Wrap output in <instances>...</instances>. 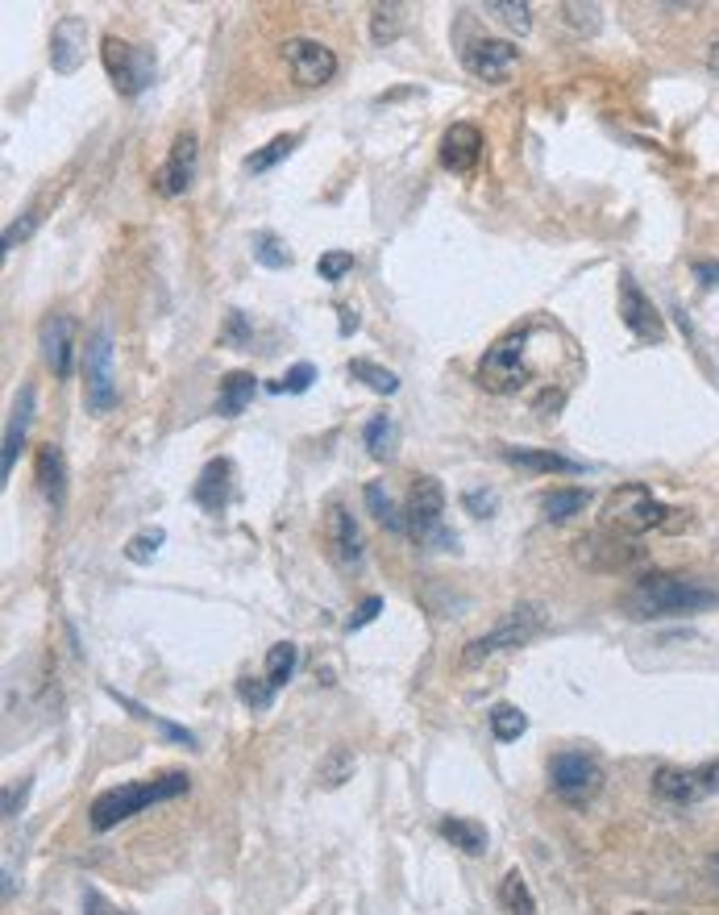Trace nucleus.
Listing matches in <instances>:
<instances>
[{
	"instance_id": "obj_1",
	"label": "nucleus",
	"mask_w": 719,
	"mask_h": 915,
	"mask_svg": "<svg viewBox=\"0 0 719 915\" xmlns=\"http://www.w3.org/2000/svg\"><path fill=\"white\" fill-rule=\"evenodd\" d=\"M719 591L682 579V574H649L624 595V611L632 620H666V616H691V611L716 608Z\"/></svg>"
},
{
	"instance_id": "obj_2",
	"label": "nucleus",
	"mask_w": 719,
	"mask_h": 915,
	"mask_svg": "<svg viewBox=\"0 0 719 915\" xmlns=\"http://www.w3.org/2000/svg\"><path fill=\"white\" fill-rule=\"evenodd\" d=\"M187 791H191V778L179 775V770H175V775L146 778V782H121V787H113V791H104V795L92 799L88 816H92L96 832H109V828L125 824L129 816L146 812V807L166 803V799H179V795H187Z\"/></svg>"
},
{
	"instance_id": "obj_3",
	"label": "nucleus",
	"mask_w": 719,
	"mask_h": 915,
	"mask_svg": "<svg viewBox=\"0 0 719 915\" xmlns=\"http://www.w3.org/2000/svg\"><path fill=\"white\" fill-rule=\"evenodd\" d=\"M545 625H549V611L541 608V604H533V599L529 604H516L491 633L466 641L462 666H479V661L504 654V650H520V645H529V641H536V636L545 633Z\"/></svg>"
},
{
	"instance_id": "obj_4",
	"label": "nucleus",
	"mask_w": 719,
	"mask_h": 915,
	"mask_svg": "<svg viewBox=\"0 0 719 915\" xmlns=\"http://www.w3.org/2000/svg\"><path fill=\"white\" fill-rule=\"evenodd\" d=\"M666 517H670V508L645 483H624L604 504V529L616 537H641L649 529H661Z\"/></svg>"
},
{
	"instance_id": "obj_5",
	"label": "nucleus",
	"mask_w": 719,
	"mask_h": 915,
	"mask_svg": "<svg viewBox=\"0 0 719 915\" xmlns=\"http://www.w3.org/2000/svg\"><path fill=\"white\" fill-rule=\"evenodd\" d=\"M445 517V487L433 479V474H420L408 492V508H404V524H408V537L420 541V545H433V549H458V537L442 524Z\"/></svg>"
},
{
	"instance_id": "obj_6",
	"label": "nucleus",
	"mask_w": 719,
	"mask_h": 915,
	"mask_svg": "<svg viewBox=\"0 0 719 915\" xmlns=\"http://www.w3.org/2000/svg\"><path fill=\"white\" fill-rule=\"evenodd\" d=\"M479 387L483 392H495V396H508L516 392L524 379H529V329H511L504 333L479 362Z\"/></svg>"
},
{
	"instance_id": "obj_7",
	"label": "nucleus",
	"mask_w": 719,
	"mask_h": 915,
	"mask_svg": "<svg viewBox=\"0 0 719 915\" xmlns=\"http://www.w3.org/2000/svg\"><path fill=\"white\" fill-rule=\"evenodd\" d=\"M100 59H104V71L116 84L121 96H141L150 84H154V54L146 47H134L116 34H104L100 42Z\"/></svg>"
},
{
	"instance_id": "obj_8",
	"label": "nucleus",
	"mask_w": 719,
	"mask_h": 915,
	"mask_svg": "<svg viewBox=\"0 0 719 915\" xmlns=\"http://www.w3.org/2000/svg\"><path fill=\"white\" fill-rule=\"evenodd\" d=\"M549 787H554V795L561 803L582 807V803H591V799L599 795L604 770H599V762L591 753H557L554 762H549Z\"/></svg>"
},
{
	"instance_id": "obj_9",
	"label": "nucleus",
	"mask_w": 719,
	"mask_h": 915,
	"mask_svg": "<svg viewBox=\"0 0 719 915\" xmlns=\"http://www.w3.org/2000/svg\"><path fill=\"white\" fill-rule=\"evenodd\" d=\"M109 367H113V333H109V325H96L92 337L84 342V387H88V408L96 417L116 404L113 371Z\"/></svg>"
},
{
	"instance_id": "obj_10",
	"label": "nucleus",
	"mask_w": 719,
	"mask_h": 915,
	"mask_svg": "<svg viewBox=\"0 0 719 915\" xmlns=\"http://www.w3.org/2000/svg\"><path fill=\"white\" fill-rule=\"evenodd\" d=\"M653 791L666 799V803H678V807L703 803V799L719 795V762H703V766H691V770L661 766L653 775Z\"/></svg>"
},
{
	"instance_id": "obj_11",
	"label": "nucleus",
	"mask_w": 719,
	"mask_h": 915,
	"mask_svg": "<svg viewBox=\"0 0 719 915\" xmlns=\"http://www.w3.org/2000/svg\"><path fill=\"white\" fill-rule=\"evenodd\" d=\"M283 63L296 75V84L303 88H321L337 75V54L317 42V38H287L283 42Z\"/></svg>"
},
{
	"instance_id": "obj_12",
	"label": "nucleus",
	"mask_w": 719,
	"mask_h": 915,
	"mask_svg": "<svg viewBox=\"0 0 719 915\" xmlns=\"http://www.w3.org/2000/svg\"><path fill=\"white\" fill-rule=\"evenodd\" d=\"M325 545H328V554H333V562L342 566V570H358L362 558H367L362 529H358L354 512H349L346 504H337V499L328 504V512H325Z\"/></svg>"
},
{
	"instance_id": "obj_13",
	"label": "nucleus",
	"mask_w": 719,
	"mask_h": 915,
	"mask_svg": "<svg viewBox=\"0 0 719 915\" xmlns=\"http://www.w3.org/2000/svg\"><path fill=\"white\" fill-rule=\"evenodd\" d=\"M196 163H200V141H196L191 129H184L179 138L171 141L166 163L154 171V188L163 191V196H184L196 184Z\"/></svg>"
},
{
	"instance_id": "obj_14",
	"label": "nucleus",
	"mask_w": 719,
	"mask_h": 915,
	"mask_svg": "<svg viewBox=\"0 0 719 915\" xmlns=\"http://www.w3.org/2000/svg\"><path fill=\"white\" fill-rule=\"evenodd\" d=\"M620 317H624V325L632 329L641 342H661V337H666V325H661L653 300L641 292V283L632 280L628 271L620 275Z\"/></svg>"
},
{
	"instance_id": "obj_15",
	"label": "nucleus",
	"mask_w": 719,
	"mask_h": 915,
	"mask_svg": "<svg viewBox=\"0 0 719 915\" xmlns=\"http://www.w3.org/2000/svg\"><path fill=\"white\" fill-rule=\"evenodd\" d=\"M462 63L470 75H479L487 84H504L511 75V67L520 63V50H516V42H504V38H483V42H474V47L466 50Z\"/></svg>"
},
{
	"instance_id": "obj_16",
	"label": "nucleus",
	"mask_w": 719,
	"mask_h": 915,
	"mask_svg": "<svg viewBox=\"0 0 719 915\" xmlns=\"http://www.w3.org/2000/svg\"><path fill=\"white\" fill-rule=\"evenodd\" d=\"M34 417H38V396H34V387L25 383L22 392H17V399H13L9 424H4V449H0V479H4V483H9V474H13L17 454L25 449V437H29Z\"/></svg>"
},
{
	"instance_id": "obj_17",
	"label": "nucleus",
	"mask_w": 719,
	"mask_h": 915,
	"mask_svg": "<svg viewBox=\"0 0 719 915\" xmlns=\"http://www.w3.org/2000/svg\"><path fill=\"white\" fill-rule=\"evenodd\" d=\"M42 358H47L54 379H71V371H75V321L63 312L42 325Z\"/></svg>"
},
{
	"instance_id": "obj_18",
	"label": "nucleus",
	"mask_w": 719,
	"mask_h": 915,
	"mask_svg": "<svg viewBox=\"0 0 719 915\" xmlns=\"http://www.w3.org/2000/svg\"><path fill=\"white\" fill-rule=\"evenodd\" d=\"M479 159H483V134L474 129V125H466V121H458V125H449L442 138V166L445 171H454V175H470L474 166H479Z\"/></svg>"
},
{
	"instance_id": "obj_19",
	"label": "nucleus",
	"mask_w": 719,
	"mask_h": 915,
	"mask_svg": "<svg viewBox=\"0 0 719 915\" xmlns=\"http://www.w3.org/2000/svg\"><path fill=\"white\" fill-rule=\"evenodd\" d=\"M84 47H88V22L84 17H63L50 34V67L59 75H71L84 63Z\"/></svg>"
},
{
	"instance_id": "obj_20",
	"label": "nucleus",
	"mask_w": 719,
	"mask_h": 915,
	"mask_svg": "<svg viewBox=\"0 0 719 915\" xmlns=\"http://www.w3.org/2000/svg\"><path fill=\"white\" fill-rule=\"evenodd\" d=\"M233 499V462L230 458H212L209 467L196 479V504L204 512H225Z\"/></svg>"
},
{
	"instance_id": "obj_21",
	"label": "nucleus",
	"mask_w": 719,
	"mask_h": 915,
	"mask_svg": "<svg viewBox=\"0 0 719 915\" xmlns=\"http://www.w3.org/2000/svg\"><path fill=\"white\" fill-rule=\"evenodd\" d=\"M34 470H38V487L50 499V508H63L67 504V462H63V449L54 446V442L38 446Z\"/></svg>"
},
{
	"instance_id": "obj_22",
	"label": "nucleus",
	"mask_w": 719,
	"mask_h": 915,
	"mask_svg": "<svg viewBox=\"0 0 719 915\" xmlns=\"http://www.w3.org/2000/svg\"><path fill=\"white\" fill-rule=\"evenodd\" d=\"M504 458L516 462V467H524V470H536V474H582V462L566 458V454H557V449L508 446L504 449Z\"/></svg>"
},
{
	"instance_id": "obj_23",
	"label": "nucleus",
	"mask_w": 719,
	"mask_h": 915,
	"mask_svg": "<svg viewBox=\"0 0 719 915\" xmlns=\"http://www.w3.org/2000/svg\"><path fill=\"white\" fill-rule=\"evenodd\" d=\"M258 379L250 371H230L221 379V392H216V417H241L255 399Z\"/></svg>"
},
{
	"instance_id": "obj_24",
	"label": "nucleus",
	"mask_w": 719,
	"mask_h": 915,
	"mask_svg": "<svg viewBox=\"0 0 719 915\" xmlns=\"http://www.w3.org/2000/svg\"><path fill=\"white\" fill-rule=\"evenodd\" d=\"M437 832H442V837L454 849L470 853V857H483V853H487V828H483L479 820H466V816H445V820L437 824Z\"/></svg>"
},
{
	"instance_id": "obj_25",
	"label": "nucleus",
	"mask_w": 719,
	"mask_h": 915,
	"mask_svg": "<svg viewBox=\"0 0 719 915\" xmlns=\"http://www.w3.org/2000/svg\"><path fill=\"white\" fill-rule=\"evenodd\" d=\"M408 25V4H374L371 9V42L374 47H392Z\"/></svg>"
},
{
	"instance_id": "obj_26",
	"label": "nucleus",
	"mask_w": 719,
	"mask_h": 915,
	"mask_svg": "<svg viewBox=\"0 0 719 915\" xmlns=\"http://www.w3.org/2000/svg\"><path fill=\"white\" fill-rule=\"evenodd\" d=\"M499 903H504V912L508 915H536V899H533V891H529V882H524L520 869H508V874H504V882H499Z\"/></svg>"
},
{
	"instance_id": "obj_27",
	"label": "nucleus",
	"mask_w": 719,
	"mask_h": 915,
	"mask_svg": "<svg viewBox=\"0 0 719 915\" xmlns=\"http://www.w3.org/2000/svg\"><path fill=\"white\" fill-rule=\"evenodd\" d=\"M346 371H349V379L367 383V387L379 392V396H395V392H399V375L387 371V367H379V362H371V358H349Z\"/></svg>"
},
{
	"instance_id": "obj_28",
	"label": "nucleus",
	"mask_w": 719,
	"mask_h": 915,
	"mask_svg": "<svg viewBox=\"0 0 719 915\" xmlns=\"http://www.w3.org/2000/svg\"><path fill=\"white\" fill-rule=\"evenodd\" d=\"M586 504H591V492H582V487H561V492H549L541 499V512L554 520V524H561V520L579 517Z\"/></svg>"
},
{
	"instance_id": "obj_29",
	"label": "nucleus",
	"mask_w": 719,
	"mask_h": 915,
	"mask_svg": "<svg viewBox=\"0 0 719 915\" xmlns=\"http://www.w3.org/2000/svg\"><path fill=\"white\" fill-rule=\"evenodd\" d=\"M362 499H367L371 517L379 520L383 529H392V533H408V524H404V512H399V508L392 504V495H387V487H383V483H367Z\"/></svg>"
},
{
	"instance_id": "obj_30",
	"label": "nucleus",
	"mask_w": 719,
	"mask_h": 915,
	"mask_svg": "<svg viewBox=\"0 0 719 915\" xmlns=\"http://www.w3.org/2000/svg\"><path fill=\"white\" fill-rule=\"evenodd\" d=\"M296 146H300V134H278V138H271L262 150H255V154L246 159V171H250V175H262V171H271L275 163H283Z\"/></svg>"
},
{
	"instance_id": "obj_31",
	"label": "nucleus",
	"mask_w": 719,
	"mask_h": 915,
	"mask_svg": "<svg viewBox=\"0 0 719 915\" xmlns=\"http://www.w3.org/2000/svg\"><path fill=\"white\" fill-rule=\"evenodd\" d=\"M296 645H292V641H278V645H271V650H266V675H262V679L271 682V687H287V682H292V675H296Z\"/></svg>"
},
{
	"instance_id": "obj_32",
	"label": "nucleus",
	"mask_w": 719,
	"mask_h": 915,
	"mask_svg": "<svg viewBox=\"0 0 719 915\" xmlns=\"http://www.w3.org/2000/svg\"><path fill=\"white\" fill-rule=\"evenodd\" d=\"M255 262L258 267H266V271H283V267H292V250H287V242L278 234H271V230H258L255 234Z\"/></svg>"
},
{
	"instance_id": "obj_33",
	"label": "nucleus",
	"mask_w": 719,
	"mask_h": 915,
	"mask_svg": "<svg viewBox=\"0 0 719 915\" xmlns=\"http://www.w3.org/2000/svg\"><path fill=\"white\" fill-rule=\"evenodd\" d=\"M362 442H367V454H371V458H392L395 454V421L387 417V412L371 417L367 429H362Z\"/></svg>"
},
{
	"instance_id": "obj_34",
	"label": "nucleus",
	"mask_w": 719,
	"mask_h": 915,
	"mask_svg": "<svg viewBox=\"0 0 719 915\" xmlns=\"http://www.w3.org/2000/svg\"><path fill=\"white\" fill-rule=\"evenodd\" d=\"M491 732H495V741L511 745V741H520V737L529 732V716H524L520 707L499 704L495 712H491Z\"/></svg>"
},
{
	"instance_id": "obj_35",
	"label": "nucleus",
	"mask_w": 719,
	"mask_h": 915,
	"mask_svg": "<svg viewBox=\"0 0 719 915\" xmlns=\"http://www.w3.org/2000/svg\"><path fill=\"white\" fill-rule=\"evenodd\" d=\"M109 695H113V700H116V704H121V707H129V712H134L138 720H146V725H159V728H163V732H166V737H171V741H179V745H187V750H196V732H187V728L171 725V720H163V716H154L150 707L134 704L129 695H116V691H109Z\"/></svg>"
},
{
	"instance_id": "obj_36",
	"label": "nucleus",
	"mask_w": 719,
	"mask_h": 915,
	"mask_svg": "<svg viewBox=\"0 0 719 915\" xmlns=\"http://www.w3.org/2000/svg\"><path fill=\"white\" fill-rule=\"evenodd\" d=\"M487 13H495L499 22L508 25V29H516V34H529L533 29V9L524 4V0H487Z\"/></svg>"
},
{
	"instance_id": "obj_37",
	"label": "nucleus",
	"mask_w": 719,
	"mask_h": 915,
	"mask_svg": "<svg viewBox=\"0 0 719 915\" xmlns=\"http://www.w3.org/2000/svg\"><path fill=\"white\" fill-rule=\"evenodd\" d=\"M312 383H317V367H312V362H296L283 379L266 383V392H275V396H283V392H287V396H303Z\"/></svg>"
},
{
	"instance_id": "obj_38",
	"label": "nucleus",
	"mask_w": 719,
	"mask_h": 915,
	"mask_svg": "<svg viewBox=\"0 0 719 915\" xmlns=\"http://www.w3.org/2000/svg\"><path fill=\"white\" fill-rule=\"evenodd\" d=\"M349 775H354V753L349 750H328L325 762H321V787H342V782H349Z\"/></svg>"
},
{
	"instance_id": "obj_39",
	"label": "nucleus",
	"mask_w": 719,
	"mask_h": 915,
	"mask_svg": "<svg viewBox=\"0 0 719 915\" xmlns=\"http://www.w3.org/2000/svg\"><path fill=\"white\" fill-rule=\"evenodd\" d=\"M237 700L250 707V712H266L271 707V700H275V687L266 679H255V675H246V679L237 682Z\"/></svg>"
},
{
	"instance_id": "obj_40",
	"label": "nucleus",
	"mask_w": 719,
	"mask_h": 915,
	"mask_svg": "<svg viewBox=\"0 0 719 915\" xmlns=\"http://www.w3.org/2000/svg\"><path fill=\"white\" fill-rule=\"evenodd\" d=\"M561 17H566V25L570 29H579V34H599V4H579V0H566L561 4Z\"/></svg>"
},
{
	"instance_id": "obj_41",
	"label": "nucleus",
	"mask_w": 719,
	"mask_h": 915,
	"mask_svg": "<svg viewBox=\"0 0 719 915\" xmlns=\"http://www.w3.org/2000/svg\"><path fill=\"white\" fill-rule=\"evenodd\" d=\"M163 541H166V533L163 529H150V533H138V537L125 545V558L129 562H150L159 549H163Z\"/></svg>"
},
{
	"instance_id": "obj_42",
	"label": "nucleus",
	"mask_w": 719,
	"mask_h": 915,
	"mask_svg": "<svg viewBox=\"0 0 719 915\" xmlns=\"http://www.w3.org/2000/svg\"><path fill=\"white\" fill-rule=\"evenodd\" d=\"M317 271H321V280L325 283H337L342 275L354 271V255H349V250H328V255H321Z\"/></svg>"
},
{
	"instance_id": "obj_43",
	"label": "nucleus",
	"mask_w": 719,
	"mask_h": 915,
	"mask_svg": "<svg viewBox=\"0 0 719 915\" xmlns=\"http://www.w3.org/2000/svg\"><path fill=\"white\" fill-rule=\"evenodd\" d=\"M221 342H225V346H246V342H250V317L233 308L230 317H225V333H221Z\"/></svg>"
},
{
	"instance_id": "obj_44",
	"label": "nucleus",
	"mask_w": 719,
	"mask_h": 915,
	"mask_svg": "<svg viewBox=\"0 0 719 915\" xmlns=\"http://www.w3.org/2000/svg\"><path fill=\"white\" fill-rule=\"evenodd\" d=\"M38 225H42V212H38V209H29V212H25V217H22V221H17V225H9V230H4V250H13L17 242H25V237L34 234Z\"/></svg>"
},
{
	"instance_id": "obj_45",
	"label": "nucleus",
	"mask_w": 719,
	"mask_h": 915,
	"mask_svg": "<svg viewBox=\"0 0 719 915\" xmlns=\"http://www.w3.org/2000/svg\"><path fill=\"white\" fill-rule=\"evenodd\" d=\"M462 504H466V512H470V517H495V508H499V495H495V492H466Z\"/></svg>"
},
{
	"instance_id": "obj_46",
	"label": "nucleus",
	"mask_w": 719,
	"mask_h": 915,
	"mask_svg": "<svg viewBox=\"0 0 719 915\" xmlns=\"http://www.w3.org/2000/svg\"><path fill=\"white\" fill-rule=\"evenodd\" d=\"M379 611H383V595H367V599H362V604H358V611H354V616H349V633H358V629H367V625H371L374 616H379Z\"/></svg>"
},
{
	"instance_id": "obj_47",
	"label": "nucleus",
	"mask_w": 719,
	"mask_h": 915,
	"mask_svg": "<svg viewBox=\"0 0 719 915\" xmlns=\"http://www.w3.org/2000/svg\"><path fill=\"white\" fill-rule=\"evenodd\" d=\"M25 795H29V778H22L17 787H9V791H4V816H17V812H22V803H25Z\"/></svg>"
},
{
	"instance_id": "obj_48",
	"label": "nucleus",
	"mask_w": 719,
	"mask_h": 915,
	"mask_svg": "<svg viewBox=\"0 0 719 915\" xmlns=\"http://www.w3.org/2000/svg\"><path fill=\"white\" fill-rule=\"evenodd\" d=\"M84 915H125V912H116V907H109V903H104V894H100V891H88V894H84Z\"/></svg>"
},
{
	"instance_id": "obj_49",
	"label": "nucleus",
	"mask_w": 719,
	"mask_h": 915,
	"mask_svg": "<svg viewBox=\"0 0 719 915\" xmlns=\"http://www.w3.org/2000/svg\"><path fill=\"white\" fill-rule=\"evenodd\" d=\"M691 271H695V280L703 287H719V262H695Z\"/></svg>"
},
{
	"instance_id": "obj_50",
	"label": "nucleus",
	"mask_w": 719,
	"mask_h": 915,
	"mask_svg": "<svg viewBox=\"0 0 719 915\" xmlns=\"http://www.w3.org/2000/svg\"><path fill=\"white\" fill-rule=\"evenodd\" d=\"M349 333H358V317L349 308H342V337H349Z\"/></svg>"
},
{
	"instance_id": "obj_51",
	"label": "nucleus",
	"mask_w": 719,
	"mask_h": 915,
	"mask_svg": "<svg viewBox=\"0 0 719 915\" xmlns=\"http://www.w3.org/2000/svg\"><path fill=\"white\" fill-rule=\"evenodd\" d=\"M707 67H711V71L719 75V42H716L711 50H707Z\"/></svg>"
},
{
	"instance_id": "obj_52",
	"label": "nucleus",
	"mask_w": 719,
	"mask_h": 915,
	"mask_svg": "<svg viewBox=\"0 0 719 915\" xmlns=\"http://www.w3.org/2000/svg\"><path fill=\"white\" fill-rule=\"evenodd\" d=\"M716 878H719V853H716Z\"/></svg>"
},
{
	"instance_id": "obj_53",
	"label": "nucleus",
	"mask_w": 719,
	"mask_h": 915,
	"mask_svg": "<svg viewBox=\"0 0 719 915\" xmlns=\"http://www.w3.org/2000/svg\"><path fill=\"white\" fill-rule=\"evenodd\" d=\"M636 915H641V912H636Z\"/></svg>"
}]
</instances>
